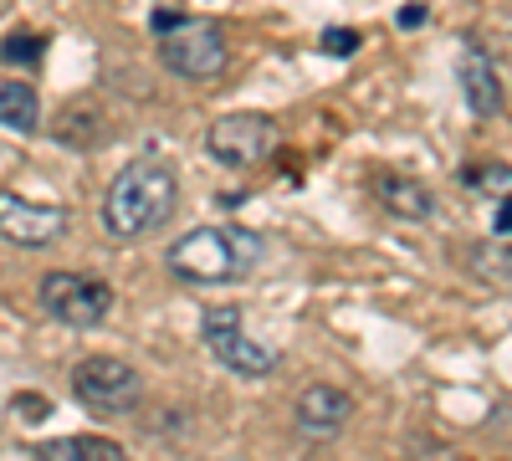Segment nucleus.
<instances>
[{
  "mask_svg": "<svg viewBox=\"0 0 512 461\" xmlns=\"http://www.w3.org/2000/svg\"><path fill=\"white\" fill-rule=\"evenodd\" d=\"M180 205V180L164 159H134L113 175L103 195V226L113 241H139L154 236Z\"/></svg>",
  "mask_w": 512,
  "mask_h": 461,
  "instance_id": "nucleus-1",
  "label": "nucleus"
},
{
  "mask_svg": "<svg viewBox=\"0 0 512 461\" xmlns=\"http://www.w3.org/2000/svg\"><path fill=\"white\" fill-rule=\"evenodd\" d=\"M164 262L185 282H236L262 262V236L246 226H200L169 246Z\"/></svg>",
  "mask_w": 512,
  "mask_h": 461,
  "instance_id": "nucleus-2",
  "label": "nucleus"
},
{
  "mask_svg": "<svg viewBox=\"0 0 512 461\" xmlns=\"http://www.w3.org/2000/svg\"><path fill=\"white\" fill-rule=\"evenodd\" d=\"M159 62L185 82H216L231 67V47L216 21L205 16H154Z\"/></svg>",
  "mask_w": 512,
  "mask_h": 461,
  "instance_id": "nucleus-3",
  "label": "nucleus"
},
{
  "mask_svg": "<svg viewBox=\"0 0 512 461\" xmlns=\"http://www.w3.org/2000/svg\"><path fill=\"white\" fill-rule=\"evenodd\" d=\"M205 149L226 170H256L282 149V129L267 113H226L205 129Z\"/></svg>",
  "mask_w": 512,
  "mask_h": 461,
  "instance_id": "nucleus-4",
  "label": "nucleus"
},
{
  "mask_svg": "<svg viewBox=\"0 0 512 461\" xmlns=\"http://www.w3.org/2000/svg\"><path fill=\"white\" fill-rule=\"evenodd\" d=\"M200 339H205V349L216 354L231 374H246V380H262V374H272V369L282 364V354H277L272 344L251 339V333L241 328V313H236L231 303L205 308V318H200Z\"/></svg>",
  "mask_w": 512,
  "mask_h": 461,
  "instance_id": "nucleus-5",
  "label": "nucleus"
},
{
  "mask_svg": "<svg viewBox=\"0 0 512 461\" xmlns=\"http://www.w3.org/2000/svg\"><path fill=\"white\" fill-rule=\"evenodd\" d=\"M72 395L93 415H123L144 400V374L113 354H93L72 369Z\"/></svg>",
  "mask_w": 512,
  "mask_h": 461,
  "instance_id": "nucleus-6",
  "label": "nucleus"
},
{
  "mask_svg": "<svg viewBox=\"0 0 512 461\" xmlns=\"http://www.w3.org/2000/svg\"><path fill=\"white\" fill-rule=\"evenodd\" d=\"M41 308L67 328H98L113 313V287L77 272H47L41 277Z\"/></svg>",
  "mask_w": 512,
  "mask_h": 461,
  "instance_id": "nucleus-7",
  "label": "nucleus"
},
{
  "mask_svg": "<svg viewBox=\"0 0 512 461\" xmlns=\"http://www.w3.org/2000/svg\"><path fill=\"white\" fill-rule=\"evenodd\" d=\"M62 231H67L62 205H41V200L16 195V190H0V241L36 251V246H52Z\"/></svg>",
  "mask_w": 512,
  "mask_h": 461,
  "instance_id": "nucleus-8",
  "label": "nucleus"
},
{
  "mask_svg": "<svg viewBox=\"0 0 512 461\" xmlns=\"http://www.w3.org/2000/svg\"><path fill=\"white\" fill-rule=\"evenodd\" d=\"M349 415H354V400L338 385H308L297 395V431L313 436V441H333L349 426Z\"/></svg>",
  "mask_w": 512,
  "mask_h": 461,
  "instance_id": "nucleus-9",
  "label": "nucleus"
},
{
  "mask_svg": "<svg viewBox=\"0 0 512 461\" xmlns=\"http://www.w3.org/2000/svg\"><path fill=\"white\" fill-rule=\"evenodd\" d=\"M456 77H461L466 108H472L477 118H497V113H502V77H497V62H492L482 47H466V52H461Z\"/></svg>",
  "mask_w": 512,
  "mask_h": 461,
  "instance_id": "nucleus-10",
  "label": "nucleus"
},
{
  "mask_svg": "<svg viewBox=\"0 0 512 461\" xmlns=\"http://www.w3.org/2000/svg\"><path fill=\"white\" fill-rule=\"evenodd\" d=\"M36 461H128V451L108 436H62V441H41L31 446Z\"/></svg>",
  "mask_w": 512,
  "mask_h": 461,
  "instance_id": "nucleus-11",
  "label": "nucleus"
},
{
  "mask_svg": "<svg viewBox=\"0 0 512 461\" xmlns=\"http://www.w3.org/2000/svg\"><path fill=\"white\" fill-rule=\"evenodd\" d=\"M36 118H41V103H36L31 82H0V129L31 134Z\"/></svg>",
  "mask_w": 512,
  "mask_h": 461,
  "instance_id": "nucleus-12",
  "label": "nucleus"
},
{
  "mask_svg": "<svg viewBox=\"0 0 512 461\" xmlns=\"http://www.w3.org/2000/svg\"><path fill=\"white\" fill-rule=\"evenodd\" d=\"M379 200H384V211L410 216V221L431 216V190L415 185V180H400V175H384V180H379Z\"/></svg>",
  "mask_w": 512,
  "mask_h": 461,
  "instance_id": "nucleus-13",
  "label": "nucleus"
},
{
  "mask_svg": "<svg viewBox=\"0 0 512 461\" xmlns=\"http://www.w3.org/2000/svg\"><path fill=\"white\" fill-rule=\"evenodd\" d=\"M472 272L477 277H497V282H507L512 277V246H497V241H487V246H472Z\"/></svg>",
  "mask_w": 512,
  "mask_h": 461,
  "instance_id": "nucleus-14",
  "label": "nucleus"
},
{
  "mask_svg": "<svg viewBox=\"0 0 512 461\" xmlns=\"http://www.w3.org/2000/svg\"><path fill=\"white\" fill-rule=\"evenodd\" d=\"M466 185L482 190V195H492V200H512V170H507V164H492V170H472V175H466Z\"/></svg>",
  "mask_w": 512,
  "mask_h": 461,
  "instance_id": "nucleus-15",
  "label": "nucleus"
},
{
  "mask_svg": "<svg viewBox=\"0 0 512 461\" xmlns=\"http://www.w3.org/2000/svg\"><path fill=\"white\" fill-rule=\"evenodd\" d=\"M0 62H41V36H6L0 41Z\"/></svg>",
  "mask_w": 512,
  "mask_h": 461,
  "instance_id": "nucleus-16",
  "label": "nucleus"
},
{
  "mask_svg": "<svg viewBox=\"0 0 512 461\" xmlns=\"http://www.w3.org/2000/svg\"><path fill=\"white\" fill-rule=\"evenodd\" d=\"M354 47H359L354 31H323V52H338V57H344V52H354Z\"/></svg>",
  "mask_w": 512,
  "mask_h": 461,
  "instance_id": "nucleus-17",
  "label": "nucleus"
},
{
  "mask_svg": "<svg viewBox=\"0 0 512 461\" xmlns=\"http://www.w3.org/2000/svg\"><path fill=\"white\" fill-rule=\"evenodd\" d=\"M420 21H425V6H405V11H400V26H405V31L420 26Z\"/></svg>",
  "mask_w": 512,
  "mask_h": 461,
  "instance_id": "nucleus-18",
  "label": "nucleus"
},
{
  "mask_svg": "<svg viewBox=\"0 0 512 461\" xmlns=\"http://www.w3.org/2000/svg\"><path fill=\"white\" fill-rule=\"evenodd\" d=\"M497 236H512V200H502V216H497Z\"/></svg>",
  "mask_w": 512,
  "mask_h": 461,
  "instance_id": "nucleus-19",
  "label": "nucleus"
}]
</instances>
